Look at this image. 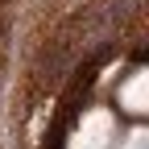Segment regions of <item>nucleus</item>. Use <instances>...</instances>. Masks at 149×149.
Returning <instances> with one entry per match:
<instances>
[{
    "label": "nucleus",
    "mask_w": 149,
    "mask_h": 149,
    "mask_svg": "<svg viewBox=\"0 0 149 149\" xmlns=\"http://www.w3.org/2000/svg\"><path fill=\"white\" fill-rule=\"evenodd\" d=\"M124 149H145V133H133V137L124 141Z\"/></svg>",
    "instance_id": "nucleus-2"
},
{
    "label": "nucleus",
    "mask_w": 149,
    "mask_h": 149,
    "mask_svg": "<svg viewBox=\"0 0 149 149\" xmlns=\"http://www.w3.org/2000/svg\"><path fill=\"white\" fill-rule=\"evenodd\" d=\"M124 108H128V112H137V116L145 112V79H141V74L124 87Z\"/></svg>",
    "instance_id": "nucleus-1"
}]
</instances>
